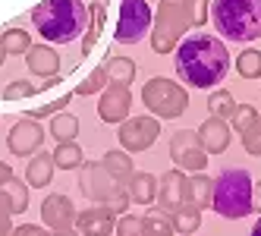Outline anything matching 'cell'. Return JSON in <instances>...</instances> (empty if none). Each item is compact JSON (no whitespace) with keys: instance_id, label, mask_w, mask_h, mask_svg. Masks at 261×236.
<instances>
[{"instance_id":"cell-1","label":"cell","mask_w":261,"mask_h":236,"mask_svg":"<svg viewBox=\"0 0 261 236\" xmlns=\"http://www.w3.org/2000/svg\"><path fill=\"white\" fill-rule=\"evenodd\" d=\"M173 69L176 76L192 85V88H214L230 69V54L220 35L195 32L182 38L173 54Z\"/></svg>"},{"instance_id":"cell-2","label":"cell","mask_w":261,"mask_h":236,"mask_svg":"<svg viewBox=\"0 0 261 236\" xmlns=\"http://www.w3.org/2000/svg\"><path fill=\"white\" fill-rule=\"evenodd\" d=\"M32 25L47 44H72L88 29L85 0H41L32 10Z\"/></svg>"},{"instance_id":"cell-3","label":"cell","mask_w":261,"mask_h":236,"mask_svg":"<svg viewBox=\"0 0 261 236\" xmlns=\"http://www.w3.org/2000/svg\"><path fill=\"white\" fill-rule=\"evenodd\" d=\"M211 22L220 38L249 44L261 38V0H211Z\"/></svg>"},{"instance_id":"cell-4","label":"cell","mask_w":261,"mask_h":236,"mask_svg":"<svg viewBox=\"0 0 261 236\" xmlns=\"http://www.w3.org/2000/svg\"><path fill=\"white\" fill-rule=\"evenodd\" d=\"M252 173L242 167H227L214 176L211 208L227 217V221H242L252 214Z\"/></svg>"},{"instance_id":"cell-5","label":"cell","mask_w":261,"mask_h":236,"mask_svg":"<svg viewBox=\"0 0 261 236\" xmlns=\"http://www.w3.org/2000/svg\"><path fill=\"white\" fill-rule=\"evenodd\" d=\"M195 0H158L154 22H151V50L170 54L176 50V41L192 29Z\"/></svg>"},{"instance_id":"cell-6","label":"cell","mask_w":261,"mask_h":236,"mask_svg":"<svg viewBox=\"0 0 261 236\" xmlns=\"http://www.w3.org/2000/svg\"><path fill=\"white\" fill-rule=\"evenodd\" d=\"M79 192L107 211H114L117 217L126 214V205H129V192L126 186H120L114 176L107 173V167L101 161H85L79 167Z\"/></svg>"},{"instance_id":"cell-7","label":"cell","mask_w":261,"mask_h":236,"mask_svg":"<svg viewBox=\"0 0 261 236\" xmlns=\"http://www.w3.org/2000/svg\"><path fill=\"white\" fill-rule=\"evenodd\" d=\"M142 104L148 107V114L158 120H176L189 107V92L167 76H154L142 85Z\"/></svg>"},{"instance_id":"cell-8","label":"cell","mask_w":261,"mask_h":236,"mask_svg":"<svg viewBox=\"0 0 261 236\" xmlns=\"http://www.w3.org/2000/svg\"><path fill=\"white\" fill-rule=\"evenodd\" d=\"M151 7L148 0H120V19L114 29L117 44H139L151 32Z\"/></svg>"},{"instance_id":"cell-9","label":"cell","mask_w":261,"mask_h":236,"mask_svg":"<svg viewBox=\"0 0 261 236\" xmlns=\"http://www.w3.org/2000/svg\"><path fill=\"white\" fill-rule=\"evenodd\" d=\"M161 136V120L158 117H126L120 126H117V139L123 145V151H148L151 145L158 142Z\"/></svg>"},{"instance_id":"cell-10","label":"cell","mask_w":261,"mask_h":236,"mask_svg":"<svg viewBox=\"0 0 261 236\" xmlns=\"http://www.w3.org/2000/svg\"><path fill=\"white\" fill-rule=\"evenodd\" d=\"M170 158L173 164L186 173H201L208 170V151L201 148V139L195 129H179L170 139Z\"/></svg>"},{"instance_id":"cell-11","label":"cell","mask_w":261,"mask_h":236,"mask_svg":"<svg viewBox=\"0 0 261 236\" xmlns=\"http://www.w3.org/2000/svg\"><path fill=\"white\" fill-rule=\"evenodd\" d=\"M158 208L164 214H176L182 211L186 205H192V195H189V176H186V170L173 167V170H167L158 176Z\"/></svg>"},{"instance_id":"cell-12","label":"cell","mask_w":261,"mask_h":236,"mask_svg":"<svg viewBox=\"0 0 261 236\" xmlns=\"http://www.w3.org/2000/svg\"><path fill=\"white\" fill-rule=\"evenodd\" d=\"M129 107H133V92H129V85L107 82L104 92H101V101H98V117L104 123H110V126H120L129 117Z\"/></svg>"},{"instance_id":"cell-13","label":"cell","mask_w":261,"mask_h":236,"mask_svg":"<svg viewBox=\"0 0 261 236\" xmlns=\"http://www.w3.org/2000/svg\"><path fill=\"white\" fill-rule=\"evenodd\" d=\"M41 145H44V126L38 120H32V117H19L16 126L10 129V136H7V148L16 158H25V154L41 151Z\"/></svg>"},{"instance_id":"cell-14","label":"cell","mask_w":261,"mask_h":236,"mask_svg":"<svg viewBox=\"0 0 261 236\" xmlns=\"http://www.w3.org/2000/svg\"><path fill=\"white\" fill-rule=\"evenodd\" d=\"M41 221H44V227H50V233L66 230V227L76 224V205L69 202V195L50 192L41 202Z\"/></svg>"},{"instance_id":"cell-15","label":"cell","mask_w":261,"mask_h":236,"mask_svg":"<svg viewBox=\"0 0 261 236\" xmlns=\"http://www.w3.org/2000/svg\"><path fill=\"white\" fill-rule=\"evenodd\" d=\"M195 133L201 139V148L208 151V154L227 151L230 142H233V126H230V120H220V117H208Z\"/></svg>"},{"instance_id":"cell-16","label":"cell","mask_w":261,"mask_h":236,"mask_svg":"<svg viewBox=\"0 0 261 236\" xmlns=\"http://www.w3.org/2000/svg\"><path fill=\"white\" fill-rule=\"evenodd\" d=\"M114 227H117V214L101 208V205H91V208H85V211L76 214L79 236H110Z\"/></svg>"},{"instance_id":"cell-17","label":"cell","mask_w":261,"mask_h":236,"mask_svg":"<svg viewBox=\"0 0 261 236\" xmlns=\"http://www.w3.org/2000/svg\"><path fill=\"white\" fill-rule=\"evenodd\" d=\"M25 66L32 76H41V79H57L60 72V54L54 50L47 41L44 44H32L25 50Z\"/></svg>"},{"instance_id":"cell-18","label":"cell","mask_w":261,"mask_h":236,"mask_svg":"<svg viewBox=\"0 0 261 236\" xmlns=\"http://www.w3.org/2000/svg\"><path fill=\"white\" fill-rule=\"evenodd\" d=\"M126 192H129V202L136 205H151L158 198V176L145 173V170H136L126 183Z\"/></svg>"},{"instance_id":"cell-19","label":"cell","mask_w":261,"mask_h":236,"mask_svg":"<svg viewBox=\"0 0 261 236\" xmlns=\"http://www.w3.org/2000/svg\"><path fill=\"white\" fill-rule=\"evenodd\" d=\"M54 170H57L54 167V158L47 151H35L32 161H29V167H25V183L32 189H44V186H50Z\"/></svg>"},{"instance_id":"cell-20","label":"cell","mask_w":261,"mask_h":236,"mask_svg":"<svg viewBox=\"0 0 261 236\" xmlns=\"http://www.w3.org/2000/svg\"><path fill=\"white\" fill-rule=\"evenodd\" d=\"M107 19V0H95V4L88 7V29L82 35V54H91L101 38V25Z\"/></svg>"},{"instance_id":"cell-21","label":"cell","mask_w":261,"mask_h":236,"mask_svg":"<svg viewBox=\"0 0 261 236\" xmlns=\"http://www.w3.org/2000/svg\"><path fill=\"white\" fill-rule=\"evenodd\" d=\"M101 164L107 167V173L114 176L120 186H126L129 176L136 173V164H133V154H129V151H107V154L101 158Z\"/></svg>"},{"instance_id":"cell-22","label":"cell","mask_w":261,"mask_h":236,"mask_svg":"<svg viewBox=\"0 0 261 236\" xmlns=\"http://www.w3.org/2000/svg\"><path fill=\"white\" fill-rule=\"evenodd\" d=\"M54 167L57 170H79L85 164V154L79 148V142L76 139H69V142H57V148H54Z\"/></svg>"},{"instance_id":"cell-23","label":"cell","mask_w":261,"mask_h":236,"mask_svg":"<svg viewBox=\"0 0 261 236\" xmlns=\"http://www.w3.org/2000/svg\"><path fill=\"white\" fill-rule=\"evenodd\" d=\"M176 227H173V217L164 214L161 208H151L142 214V236H173Z\"/></svg>"},{"instance_id":"cell-24","label":"cell","mask_w":261,"mask_h":236,"mask_svg":"<svg viewBox=\"0 0 261 236\" xmlns=\"http://www.w3.org/2000/svg\"><path fill=\"white\" fill-rule=\"evenodd\" d=\"M211 192H214V179L204 176V170L195 173V176H189V195H192V205L198 211L211 208Z\"/></svg>"},{"instance_id":"cell-25","label":"cell","mask_w":261,"mask_h":236,"mask_svg":"<svg viewBox=\"0 0 261 236\" xmlns=\"http://www.w3.org/2000/svg\"><path fill=\"white\" fill-rule=\"evenodd\" d=\"M4 192L10 195L13 214H25V208H29V183H25V179H19V176L13 173L7 183H4Z\"/></svg>"},{"instance_id":"cell-26","label":"cell","mask_w":261,"mask_h":236,"mask_svg":"<svg viewBox=\"0 0 261 236\" xmlns=\"http://www.w3.org/2000/svg\"><path fill=\"white\" fill-rule=\"evenodd\" d=\"M104 69H107L110 82L133 85V79H136V60H129V57H110V60L104 63Z\"/></svg>"},{"instance_id":"cell-27","label":"cell","mask_w":261,"mask_h":236,"mask_svg":"<svg viewBox=\"0 0 261 236\" xmlns=\"http://www.w3.org/2000/svg\"><path fill=\"white\" fill-rule=\"evenodd\" d=\"M79 133V120L72 117V114H54L50 117V136L57 139V142H69V139H76Z\"/></svg>"},{"instance_id":"cell-28","label":"cell","mask_w":261,"mask_h":236,"mask_svg":"<svg viewBox=\"0 0 261 236\" xmlns=\"http://www.w3.org/2000/svg\"><path fill=\"white\" fill-rule=\"evenodd\" d=\"M208 111H211V117L230 120L236 114V101H233V95L227 88H217V92H211V98H208Z\"/></svg>"},{"instance_id":"cell-29","label":"cell","mask_w":261,"mask_h":236,"mask_svg":"<svg viewBox=\"0 0 261 236\" xmlns=\"http://www.w3.org/2000/svg\"><path fill=\"white\" fill-rule=\"evenodd\" d=\"M107 82H110L107 69H104V66H95V69H91L88 76H85V79L76 85V95H82V98H88V95H101Z\"/></svg>"},{"instance_id":"cell-30","label":"cell","mask_w":261,"mask_h":236,"mask_svg":"<svg viewBox=\"0 0 261 236\" xmlns=\"http://www.w3.org/2000/svg\"><path fill=\"white\" fill-rule=\"evenodd\" d=\"M0 44H4L7 57H10V54H25V50L32 47V38H29L25 29H7L4 38H0Z\"/></svg>"},{"instance_id":"cell-31","label":"cell","mask_w":261,"mask_h":236,"mask_svg":"<svg viewBox=\"0 0 261 236\" xmlns=\"http://www.w3.org/2000/svg\"><path fill=\"white\" fill-rule=\"evenodd\" d=\"M173 227H176V233H195L198 227H201V211L195 208V205H186L182 211H176L173 214Z\"/></svg>"},{"instance_id":"cell-32","label":"cell","mask_w":261,"mask_h":236,"mask_svg":"<svg viewBox=\"0 0 261 236\" xmlns=\"http://www.w3.org/2000/svg\"><path fill=\"white\" fill-rule=\"evenodd\" d=\"M236 72L242 79H258L261 76V50H242L236 57Z\"/></svg>"},{"instance_id":"cell-33","label":"cell","mask_w":261,"mask_h":236,"mask_svg":"<svg viewBox=\"0 0 261 236\" xmlns=\"http://www.w3.org/2000/svg\"><path fill=\"white\" fill-rule=\"evenodd\" d=\"M38 92H41V88L35 85V82H29V79H16V82L7 85L4 98H7V101H25V98H35Z\"/></svg>"},{"instance_id":"cell-34","label":"cell","mask_w":261,"mask_h":236,"mask_svg":"<svg viewBox=\"0 0 261 236\" xmlns=\"http://www.w3.org/2000/svg\"><path fill=\"white\" fill-rule=\"evenodd\" d=\"M239 136H242V148H246L249 154H255V158H261V117H255L252 126L242 129Z\"/></svg>"},{"instance_id":"cell-35","label":"cell","mask_w":261,"mask_h":236,"mask_svg":"<svg viewBox=\"0 0 261 236\" xmlns=\"http://www.w3.org/2000/svg\"><path fill=\"white\" fill-rule=\"evenodd\" d=\"M114 233L117 236H142V214H120Z\"/></svg>"},{"instance_id":"cell-36","label":"cell","mask_w":261,"mask_h":236,"mask_svg":"<svg viewBox=\"0 0 261 236\" xmlns=\"http://www.w3.org/2000/svg\"><path fill=\"white\" fill-rule=\"evenodd\" d=\"M255 117H258V111H255L252 104H236V114L230 117V126H233L236 133H242V129H249V126H252Z\"/></svg>"},{"instance_id":"cell-37","label":"cell","mask_w":261,"mask_h":236,"mask_svg":"<svg viewBox=\"0 0 261 236\" xmlns=\"http://www.w3.org/2000/svg\"><path fill=\"white\" fill-rule=\"evenodd\" d=\"M72 101V95H63V98H57V101H50V104H41V107H35V111H29L25 117H32V120H41V117H50V114H60V111H66V104Z\"/></svg>"},{"instance_id":"cell-38","label":"cell","mask_w":261,"mask_h":236,"mask_svg":"<svg viewBox=\"0 0 261 236\" xmlns=\"http://www.w3.org/2000/svg\"><path fill=\"white\" fill-rule=\"evenodd\" d=\"M0 233L13 236V205H10V195L0 189Z\"/></svg>"},{"instance_id":"cell-39","label":"cell","mask_w":261,"mask_h":236,"mask_svg":"<svg viewBox=\"0 0 261 236\" xmlns=\"http://www.w3.org/2000/svg\"><path fill=\"white\" fill-rule=\"evenodd\" d=\"M211 19V0H195V16H192V25H204Z\"/></svg>"},{"instance_id":"cell-40","label":"cell","mask_w":261,"mask_h":236,"mask_svg":"<svg viewBox=\"0 0 261 236\" xmlns=\"http://www.w3.org/2000/svg\"><path fill=\"white\" fill-rule=\"evenodd\" d=\"M13 236H50V230L38 224H22V227H13Z\"/></svg>"},{"instance_id":"cell-41","label":"cell","mask_w":261,"mask_h":236,"mask_svg":"<svg viewBox=\"0 0 261 236\" xmlns=\"http://www.w3.org/2000/svg\"><path fill=\"white\" fill-rule=\"evenodd\" d=\"M252 211H258V214H261V183H255V186H252Z\"/></svg>"},{"instance_id":"cell-42","label":"cell","mask_w":261,"mask_h":236,"mask_svg":"<svg viewBox=\"0 0 261 236\" xmlns=\"http://www.w3.org/2000/svg\"><path fill=\"white\" fill-rule=\"evenodd\" d=\"M10 176H13V167L7 164V161H0V189H4V183H7Z\"/></svg>"},{"instance_id":"cell-43","label":"cell","mask_w":261,"mask_h":236,"mask_svg":"<svg viewBox=\"0 0 261 236\" xmlns=\"http://www.w3.org/2000/svg\"><path fill=\"white\" fill-rule=\"evenodd\" d=\"M50 236H79V230H72V227H66V230H57V233H50Z\"/></svg>"},{"instance_id":"cell-44","label":"cell","mask_w":261,"mask_h":236,"mask_svg":"<svg viewBox=\"0 0 261 236\" xmlns=\"http://www.w3.org/2000/svg\"><path fill=\"white\" fill-rule=\"evenodd\" d=\"M252 236H261V217H258V224L252 227Z\"/></svg>"},{"instance_id":"cell-45","label":"cell","mask_w":261,"mask_h":236,"mask_svg":"<svg viewBox=\"0 0 261 236\" xmlns=\"http://www.w3.org/2000/svg\"><path fill=\"white\" fill-rule=\"evenodd\" d=\"M4 60H7V50H4V44H0V66H4Z\"/></svg>"},{"instance_id":"cell-46","label":"cell","mask_w":261,"mask_h":236,"mask_svg":"<svg viewBox=\"0 0 261 236\" xmlns=\"http://www.w3.org/2000/svg\"><path fill=\"white\" fill-rule=\"evenodd\" d=\"M0 236H4V233H0Z\"/></svg>"}]
</instances>
